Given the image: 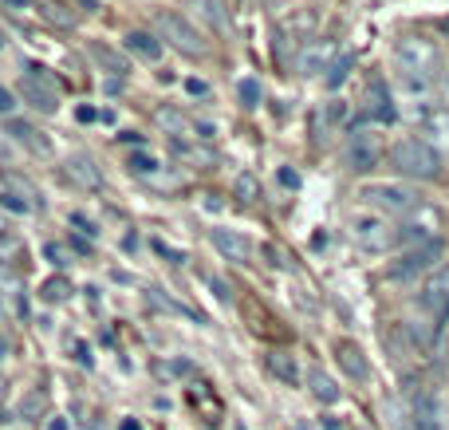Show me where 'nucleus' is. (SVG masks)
<instances>
[{
	"label": "nucleus",
	"mask_w": 449,
	"mask_h": 430,
	"mask_svg": "<svg viewBox=\"0 0 449 430\" xmlns=\"http://www.w3.org/2000/svg\"><path fill=\"white\" fill-rule=\"evenodd\" d=\"M390 162H394L398 174L418 178V182H430V178H437V170H441V158H437V150H433L426 139H402V143L390 150Z\"/></svg>",
	"instance_id": "obj_1"
},
{
	"label": "nucleus",
	"mask_w": 449,
	"mask_h": 430,
	"mask_svg": "<svg viewBox=\"0 0 449 430\" xmlns=\"http://www.w3.org/2000/svg\"><path fill=\"white\" fill-rule=\"evenodd\" d=\"M394 64H398V75H422V80H433V67H437V48L422 36H406L394 44Z\"/></svg>",
	"instance_id": "obj_2"
},
{
	"label": "nucleus",
	"mask_w": 449,
	"mask_h": 430,
	"mask_svg": "<svg viewBox=\"0 0 449 430\" xmlns=\"http://www.w3.org/2000/svg\"><path fill=\"white\" fill-rule=\"evenodd\" d=\"M154 24H158V36H162V40H170L177 51H185V56H205V40H201V32H197V28H193V24L181 16V12L162 8Z\"/></svg>",
	"instance_id": "obj_3"
},
{
	"label": "nucleus",
	"mask_w": 449,
	"mask_h": 430,
	"mask_svg": "<svg viewBox=\"0 0 449 430\" xmlns=\"http://www.w3.org/2000/svg\"><path fill=\"white\" fill-rule=\"evenodd\" d=\"M351 237L359 241V249H367V253H386L390 245H398V229H390L383 217H355Z\"/></svg>",
	"instance_id": "obj_4"
},
{
	"label": "nucleus",
	"mask_w": 449,
	"mask_h": 430,
	"mask_svg": "<svg viewBox=\"0 0 449 430\" xmlns=\"http://www.w3.org/2000/svg\"><path fill=\"white\" fill-rule=\"evenodd\" d=\"M343 162H347V170L355 174H367L374 170V162H379V139L370 134V130H351L347 134V143H343Z\"/></svg>",
	"instance_id": "obj_5"
},
{
	"label": "nucleus",
	"mask_w": 449,
	"mask_h": 430,
	"mask_svg": "<svg viewBox=\"0 0 449 430\" xmlns=\"http://www.w3.org/2000/svg\"><path fill=\"white\" fill-rule=\"evenodd\" d=\"M363 198H367L374 209H383V213H410V209H418V193L406 190V186H390V182L367 186Z\"/></svg>",
	"instance_id": "obj_6"
},
{
	"label": "nucleus",
	"mask_w": 449,
	"mask_h": 430,
	"mask_svg": "<svg viewBox=\"0 0 449 430\" xmlns=\"http://www.w3.org/2000/svg\"><path fill=\"white\" fill-rule=\"evenodd\" d=\"M441 261V241H426V245H414L410 253H402L394 265H390V276L394 280H410V276H418V272L433 269Z\"/></svg>",
	"instance_id": "obj_7"
},
{
	"label": "nucleus",
	"mask_w": 449,
	"mask_h": 430,
	"mask_svg": "<svg viewBox=\"0 0 449 430\" xmlns=\"http://www.w3.org/2000/svg\"><path fill=\"white\" fill-rule=\"evenodd\" d=\"M20 91H24V103H32L36 111H55V107H60V91H55V83L44 75L40 64L28 67V75L20 80Z\"/></svg>",
	"instance_id": "obj_8"
},
{
	"label": "nucleus",
	"mask_w": 449,
	"mask_h": 430,
	"mask_svg": "<svg viewBox=\"0 0 449 430\" xmlns=\"http://www.w3.org/2000/svg\"><path fill=\"white\" fill-rule=\"evenodd\" d=\"M335 44L331 40H316L311 48H304V56H300V71L304 75H320V71H331V64H335Z\"/></svg>",
	"instance_id": "obj_9"
},
{
	"label": "nucleus",
	"mask_w": 449,
	"mask_h": 430,
	"mask_svg": "<svg viewBox=\"0 0 449 430\" xmlns=\"http://www.w3.org/2000/svg\"><path fill=\"white\" fill-rule=\"evenodd\" d=\"M213 245H217V253H221L224 261H237V265H244V261L253 256V245H248L241 233H233V229H213Z\"/></svg>",
	"instance_id": "obj_10"
},
{
	"label": "nucleus",
	"mask_w": 449,
	"mask_h": 430,
	"mask_svg": "<svg viewBox=\"0 0 449 430\" xmlns=\"http://www.w3.org/2000/svg\"><path fill=\"white\" fill-rule=\"evenodd\" d=\"M367 111L374 123H394L398 119V111H394V103H390V91H386L383 80H374L367 87Z\"/></svg>",
	"instance_id": "obj_11"
},
{
	"label": "nucleus",
	"mask_w": 449,
	"mask_h": 430,
	"mask_svg": "<svg viewBox=\"0 0 449 430\" xmlns=\"http://www.w3.org/2000/svg\"><path fill=\"white\" fill-rule=\"evenodd\" d=\"M410 414H414V427L418 430H437V427H441V407H437V398L426 395V391H418V395H414Z\"/></svg>",
	"instance_id": "obj_12"
},
{
	"label": "nucleus",
	"mask_w": 449,
	"mask_h": 430,
	"mask_svg": "<svg viewBox=\"0 0 449 430\" xmlns=\"http://www.w3.org/2000/svg\"><path fill=\"white\" fill-rule=\"evenodd\" d=\"M426 308H433V312H441V316H449V265L446 269H437L430 276V285H426Z\"/></svg>",
	"instance_id": "obj_13"
},
{
	"label": "nucleus",
	"mask_w": 449,
	"mask_h": 430,
	"mask_svg": "<svg viewBox=\"0 0 449 430\" xmlns=\"http://www.w3.org/2000/svg\"><path fill=\"white\" fill-rule=\"evenodd\" d=\"M154 123H158L162 130H170V134H190V130H197V134H213L209 127L190 123V119L177 111V107H158V111H154Z\"/></svg>",
	"instance_id": "obj_14"
},
{
	"label": "nucleus",
	"mask_w": 449,
	"mask_h": 430,
	"mask_svg": "<svg viewBox=\"0 0 449 430\" xmlns=\"http://www.w3.org/2000/svg\"><path fill=\"white\" fill-rule=\"evenodd\" d=\"M335 355H339V367L351 375V379H367V359H363V351L355 348L351 339H343V344H335Z\"/></svg>",
	"instance_id": "obj_15"
},
{
	"label": "nucleus",
	"mask_w": 449,
	"mask_h": 430,
	"mask_svg": "<svg viewBox=\"0 0 449 430\" xmlns=\"http://www.w3.org/2000/svg\"><path fill=\"white\" fill-rule=\"evenodd\" d=\"M67 174L75 178L79 186H91V190H99V182H103V178H99V170H95V162L83 158V154H75V158L67 162Z\"/></svg>",
	"instance_id": "obj_16"
},
{
	"label": "nucleus",
	"mask_w": 449,
	"mask_h": 430,
	"mask_svg": "<svg viewBox=\"0 0 449 430\" xmlns=\"http://www.w3.org/2000/svg\"><path fill=\"white\" fill-rule=\"evenodd\" d=\"M127 48L134 51V56H142V60H162V44L154 40V36H146V32H130L127 36Z\"/></svg>",
	"instance_id": "obj_17"
},
{
	"label": "nucleus",
	"mask_w": 449,
	"mask_h": 430,
	"mask_svg": "<svg viewBox=\"0 0 449 430\" xmlns=\"http://www.w3.org/2000/svg\"><path fill=\"white\" fill-rule=\"evenodd\" d=\"M268 367H272V375L280 383H300V371H296V359H292L288 351H272V355H268Z\"/></svg>",
	"instance_id": "obj_18"
},
{
	"label": "nucleus",
	"mask_w": 449,
	"mask_h": 430,
	"mask_svg": "<svg viewBox=\"0 0 449 430\" xmlns=\"http://www.w3.org/2000/svg\"><path fill=\"white\" fill-rule=\"evenodd\" d=\"M307 387H311V395L320 398V403H335L339 398V387L331 375H323V371H307Z\"/></svg>",
	"instance_id": "obj_19"
},
{
	"label": "nucleus",
	"mask_w": 449,
	"mask_h": 430,
	"mask_svg": "<svg viewBox=\"0 0 449 430\" xmlns=\"http://www.w3.org/2000/svg\"><path fill=\"white\" fill-rule=\"evenodd\" d=\"M426 130H430V134H437L441 143H449V103L433 107V111H430V119H426Z\"/></svg>",
	"instance_id": "obj_20"
},
{
	"label": "nucleus",
	"mask_w": 449,
	"mask_h": 430,
	"mask_svg": "<svg viewBox=\"0 0 449 430\" xmlns=\"http://www.w3.org/2000/svg\"><path fill=\"white\" fill-rule=\"evenodd\" d=\"M406 332H410V339H414L418 348L426 351V348H433V339H437V324H426V320H418V324H406Z\"/></svg>",
	"instance_id": "obj_21"
},
{
	"label": "nucleus",
	"mask_w": 449,
	"mask_h": 430,
	"mask_svg": "<svg viewBox=\"0 0 449 430\" xmlns=\"http://www.w3.org/2000/svg\"><path fill=\"white\" fill-rule=\"evenodd\" d=\"M351 67H355V56H347V51H343L335 64H331V71H327V87H339V83L351 75Z\"/></svg>",
	"instance_id": "obj_22"
},
{
	"label": "nucleus",
	"mask_w": 449,
	"mask_h": 430,
	"mask_svg": "<svg viewBox=\"0 0 449 430\" xmlns=\"http://www.w3.org/2000/svg\"><path fill=\"white\" fill-rule=\"evenodd\" d=\"M8 134H12V139H20V143L36 146V150H48V146L36 139V130H32V127H24V123H8Z\"/></svg>",
	"instance_id": "obj_23"
},
{
	"label": "nucleus",
	"mask_w": 449,
	"mask_h": 430,
	"mask_svg": "<svg viewBox=\"0 0 449 430\" xmlns=\"http://www.w3.org/2000/svg\"><path fill=\"white\" fill-rule=\"evenodd\" d=\"M237 95H241V103H244V107H257V103H260V83L253 80V75H248V80H241Z\"/></svg>",
	"instance_id": "obj_24"
},
{
	"label": "nucleus",
	"mask_w": 449,
	"mask_h": 430,
	"mask_svg": "<svg viewBox=\"0 0 449 430\" xmlns=\"http://www.w3.org/2000/svg\"><path fill=\"white\" fill-rule=\"evenodd\" d=\"M237 193H241L244 202H257V198H260V182L253 174H241V178H237Z\"/></svg>",
	"instance_id": "obj_25"
},
{
	"label": "nucleus",
	"mask_w": 449,
	"mask_h": 430,
	"mask_svg": "<svg viewBox=\"0 0 449 430\" xmlns=\"http://www.w3.org/2000/svg\"><path fill=\"white\" fill-rule=\"evenodd\" d=\"M67 292H71L67 280H48L44 285V300H67Z\"/></svg>",
	"instance_id": "obj_26"
},
{
	"label": "nucleus",
	"mask_w": 449,
	"mask_h": 430,
	"mask_svg": "<svg viewBox=\"0 0 449 430\" xmlns=\"http://www.w3.org/2000/svg\"><path fill=\"white\" fill-rule=\"evenodd\" d=\"M193 4H197V12H201V16L205 20H213V24H221V8H217V0H193Z\"/></svg>",
	"instance_id": "obj_27"
},
{
	"label": "nucleus",
	"mask_w": 449,
	"mask_h": 430,
	"mask_svg": "<svg viewBox=\"0 0 449 430\" xmlns=\"http://www.w3.org/2000/svg\"><path fill=\"white\" fill-rule=\"evenodd\" d=\"M95 56H99V60H103V64H107V67H111V71H118V75L127 71V64H123V60H114V56H111V51H107V48H95Z\"/></svg>",
	"instance_id": "obj_28"
},
{
	"label": "nucleus",
	"mask_w": 449,
	"mask_h": 430,
	"mask_svg": "<svg viewBox=\"0 0 449 430\" xmlns=\"http://www.w3.org/2000/svg\"><path fill=\"white\" fill-rule=\"evenodd\" d=\"M44 253L51 256V265H60V269H64V265H67V253H64V245H55V241H51V245H48V249H44Z\"/></svg>",
	"instance_id": "obj_29"
},
{
	"label": "nucleus",
	"mask_w": 449,
	"mask_h": 430,
	"mask_svg": "<svg viewBox=\"0 0 449 430\" xmlns=\"http://www.w3.org/2000/svg\"><path fill=\"white\" fill-rule=\"evenodd\" d=\"M130 166H134L138 174H146V170H154L158 162H154V158H146V154H134V158H130Z\"/></svg>",
	"instance_id": "obj_30"
},
{
	"label": "nucleus",
	"mask_w": 449,
	"mask_h": 430,
	"mask_svg": "<svg viewBox=\"0 0 449 430\" xmlns=\"http://www.w3.org/2000/svg\"><path fill=\"white\" fill-rule=\"evenodd\" d=\"M327 119H331V123H343V119H347V103H331V107H327Z\"/></svg>",
	"instance_id": "obj_31"
},
{
	"label": "nucleus",
	"mask_w": 449,
	"mask_h": 430,
	"mask_svg": "<svg viewBox=\"0 0 449 430\" xmlns=\"http://www.w3.org/2000/svg\"><path fill=\"white\" fill-rule=\"evenodd\" d=\"M40 407H44V395H32L28 403H24V418H32V414H40Z\"/></svg>",
	"instance_id": "obj_32"
},
{
	"label": "nucleus",
	"mask_w": 449,
	"mask_h": 430,
	"mask_svg": "<svg viewBox=\"0 0 449 430\" xmlns=\"http://www.w3.org/2000/svg\"><path fill=\"white\" fill-rule=\"evenodd\" d=\"M12 107H16V103H12V91H8V87H0V115H8Z\"/></svg>",
	"instance_id": "obj_33"
},
{
	"label": "nucleus",
	"mask_w": 449,
	"mask_h": 430,
	"mask_svg": "<svg viewBox=\"0 0 449 430\" xmlns=\"http://www.w3.org/2000/svg\"><path fill=\"white\" fill-rule=\"evenodd\" d=\"M280 182H284L288 190H296V186H300V174H296V170H280Z\"/></svg>",
	"instance_id": "obj_34"
},
{
	"label": "nucleus",
	"mask_w": 449,
	"mask_h": 430,
	"mask_svg": "<svg viewBox=\"0 0 449 430\" xmlns=\"http://www.w3.org/2000/svg\"><path fill=\"white\" fill-rule=\"evenodd\" d=\"M209 285H213V292H217L221 300H229V292H224V280H217V276H209Z\"/></svg>",
	"instance_id": "obj_35"
},
{
	"label": "nucleus",
	"mask_w": 449,
	"mask_h": 430,
	"mask_svg": "<svg viewBox=\"0 0 449 430\" xmlns=\"http://www.w3.org/2000/svg\"><path fill=\"white\" fill-rule=\"evenodd\" d=\"M185 87H190V95H205V83H201V80H190Z\"/></svg>",
	"instance_id": "obj_36"
},
{
	"label": "nucleus",
	"mask_w": 449,
	"mask_h": 430,
	"mask_svg": "<svg viewBox=\"0 0 449 430\" xmlns=\"http://www.w3.org/2000/svg\"><path fill=\"white\" fill-rule=\"evenodd\" d=\"M79 123H95V111H91V107H79Z\"/></svg>",
	"instance_id": "obj_37"
},
{
	"label": "nucleus",
	"mask_w": 449,
	"mask_h": 430,
	"mask_svg": "<svg viewBox=\"0 0 449 430\" xmlns=\"http://www.w3.org/2000/svg\"><path fill=\"white\" fill-rule=\"evenodd\" d=\"M118 430H142V422H134V418H127V422H118Z\"/></svg>",
	"instance_id": "obj_38"
},
{
	"label": "nucleus",
	"mask_w": 449,
	"mask_h": 430,
	"mask_svg": "<svg viewBox=\"0 0 449 430\" xmlns=\"http://www.w3.org/2000/svg\"><path fill=\"white\" fill-rule=\"evenodd\" d=\"M48 430H67V422L64 418H55V422H48Z\"/></svg>",
	"instance_id": "obj_39"
},
{
	"label": "nucleus",
	"mask_w": 449,
	"mask_h": 430,
	"mask_svg": "<svg viewBox=\"0 0 449 430\" xmlns=\"http://www.w3.org/2000/svg\"><path fill=\"white\" fill-rule=\"evenodd\" d=\"M4 4H12V8H24V4H28V0H4Z\"/></svg>",
	"instance_id": "obj_40"
},
{
	"label": "nucleus",
	"mask_w": 449,
	"mask_h": 430,
	"mask_svg": "<svg viewBox=\"0 0 449 430\" xmlns=\"http://www.w3.org/2000/svg\"><path fill=\"white\" fill-rule=\"evenodd\" d=\"M441 28H446V32H449V20H446V24H441Z\"/></svg>",
	"instance_id": "obj_41"
}]
</instances>
